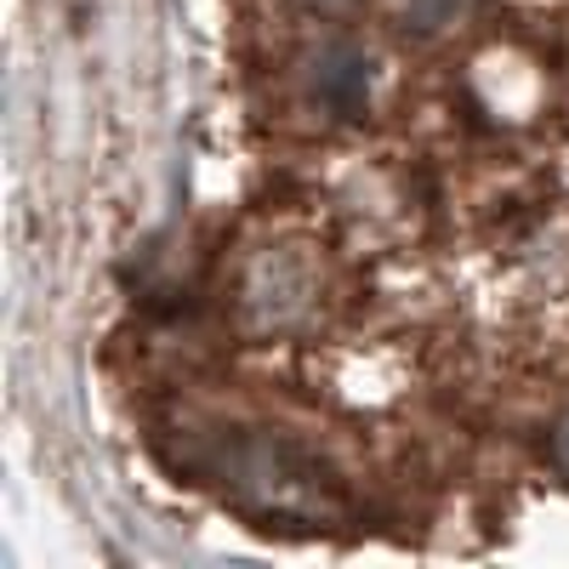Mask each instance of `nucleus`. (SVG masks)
I'll list each match as a JSON object with an SVG mask.
<instances>
[{
  "label": "nucleus",
  "instance_id": "4",
  "mask_svg": "<svg viewBox=\"0 0 569 569\" xmlns=\"http://www.w3.org/2000/svg\"><path fill=\"white\" fill-rule=\"evenodd\" d=\"M461 12H467V0H405V29L433 34V29L456 23Z\"/></svg>",
  "mask_w": 569,
  "mask_h": 569
},
{
  "label": "nucleus",
  "instance_id": "1",
  "mask_svg": "<svg viewBox=\"0 0 569 569\" xmlns=\"http://www.w3.org/2000/svg\"><path fill=\"white\" fill-rule=\"evenodd\" d=\"M228 485L246 501H262L268 512H297V507H319V467L284 439H246L233 445V456L222 461Z\"/></svg>",
  "mask_w": 569,
  "mask_h": 569
},
{
  "label": "nucleus",
  "instance_id": "3",
  "mask_svg": "<svg viewBox=\"0 0 569 569\" xmlns=\"http://www.w3.org/2000/svg\"><path fill=\"white\" fill-rule=\"evenodd\" d=\"M302 291H308V273L291 262V257H268L251 279V302L262 308L268 325H284L297 308H302Z\"/></svg>",
  "mask_w": 569,
  "mask_h": 569
},
{
  "label": "nucleus",
  "instance_id": "2",
  "mask_svg": "<svg viewBox=\"0 0 569 569\" xmlns=\"http://www.w3.org/2000/svg\"><path fill=\"white\" fill-rule=\"evenodd\" d=\"M370 80H376L370 52H359V46H348V40H330L325 52L313 58V98L330 114H365Z\"/></svg>",
  "mask_w": 569,
  "mask_h": 569
},
{
  "label": "nucleus",
  "instance_id": "5",
  "mask_svg": "<svg viewBox=\"0 0 569 569\" xmlns=\"http://www.w3.org/2000/svg\"><path fill=\"white\" fill-rule=\"evenodd\" d=\"M547 456H552V467L569 479V416H563V421L552 427V433H547Z\"/></svg>",
  "mask_w": 569,
  "mask_h": 569
}]
</instances>
